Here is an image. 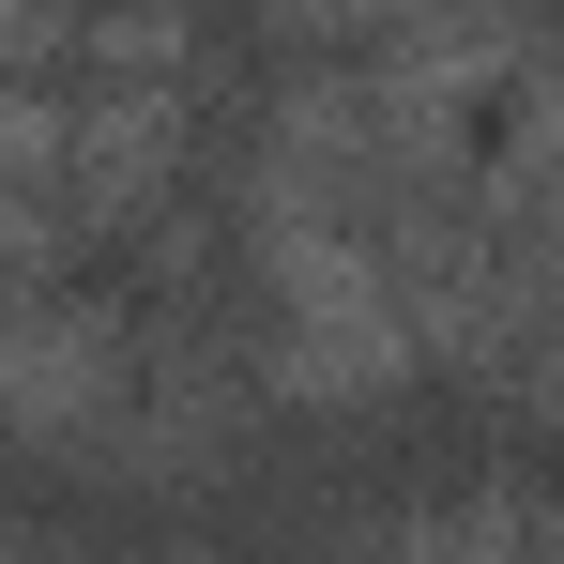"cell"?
<instances>
[{"label":"cell","instance_id":"6da1fadb","mask_svg":"<svg viewBox=\"0 0 564 564\" xmlns=\"http://www.w3.org/2000/svg\"><path fill=\"white\" fill-rule=\"evenodd\" d=\"M229 245H245V275H260V321H245L260 397H290V412H381V397L427 381L412 321H397V260H381V198L367 184L245 153Z\"/></svg>","mask_w":564,"mask_h":564},{"label":"cell","instance_id":"7a4b0ae2","mask_svg":"<svg viewBox=\"0 0 564 564\" xmlns=\"http://www.w3.org/2000/svg\"><path fill=\"white\" fill-rule=\"evenodd\" d=\"M138 397V305L46 275H0V443H46V458H93Z\"/></svg>","mask_w":564,"mask_h":564},{"label":"cell","instance_id":"3957f363","mask_svg":"<svg viewBox=\"0 0 564 564\" xmlns=\"http://www.w3.org/2000/svg\"><path fill=\"white\" fill-rule=\"evenodd\" d=\"M184 153H198V77L77 62V93H62V229L77 245H138L184 198Z\"/></svg>","mask_w":564,"mask_h":564},{"label":"cell","instance_id":"277c9868","mask_svg":"<svg viewBox=\"0 0 564 564\" xmlns=\"http://www.w3.org/2000/svg\"><path fill=\"white\" fill-rule=\"evenodd\" d=\"M412 0H260V31L275 46H305V62H336V46H367V31H397Z\"/></svg>","mask_w":564,"mask_h":564}]
</instances>
